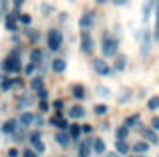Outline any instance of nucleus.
I'll list each match as a JSON object with an SVG mask.
<instances>
[{"mask_svg":"<svg viewBox=\"0 0 159 157\" xmlns=\"http://www.w3.org/2000/svg\"><path fill=\"white\" fill-rule=\"evenodd\" d=\"M54 139H57V143H58L61 147H66V145L70 143V135L65 133V131H58V133L54 135Z\"/></svg>","mask_w":159,"mask_h":157,"instance_id":"obj_9","label":"nucleus"},{"mask_svg":"<svg viewBox=\"0 0 159 157\" xmlns=\"http://www.w3.org/2000/svg\"><path fill=\"white\" fill-rule=\"evenodd\" d=\"M97 2H99V4H103V2H107V0H97Z\"/></svg>","mask_w":159,"mask_h":157,"instance_id":"obj_43","label":"nucleus"},{"mask_svg":"<svg viewBox=\"0 0 159 157\" xmlns=\"http://www.w3.org/2000/svg\"><path fill=\"white\" fill-rule=\"evenodd\" d=\"M149 52V32H145V40H143V55Z\"/></svg>","mask_w":159,"mask_h":157,"instance_id":"obj_27","label":"nucleus"},{"mask_svg":"<svg viewBox=\"0 0 159 157\" xmlns=\"http://www.w3.org/2000/svg\"><path fill=\"white\" fill-rule=\"evenodd\" d=\"M95 113L97 115H105L107 113V105H97L95 107Z\"/></svg>","mask_w":159,"mask_h":157,"instance_id":"obj_29","label":"nucleus"},{"mask_svg":"<svg viewBox=\"0 0 159 157\" xmlns=\"http://www.w3.org/2000/svg\"><path fill=\"white\" fill-rule=\"evenodd\" d=\"M99 95H101V97H109V91L105 87H99Z\"/></svg>","mask_w":159,"mask_h":157,"instance_id":"obj_35","label":"nucleus"},{"mask_svg":"<svg viewBox=\"0 0 159 157\" xmlns=\"http://www.w3.org/2000/svg\"><path fill=\"white\" fill-rule=\"evenodd\" d=\"M73 97L75 99H85V89H83V87H73Z\"/></svg>","mask_w":159,"mask_h":157,"instance_id":"obj_20","label":"nucleus"},{"mask_svg":"<svg viewBox=\"0 0 159 157\" xmlns=\"http://www.w3.org/2000/svg\"><path fill=\"white\" fill-rule=\"evenodd\" d=\"M93 69H95V73H97V75H101V77H107L109 73H111V67H109L103 59H95L93 61Z\"/></svg>","mask_w":159,"mask_h":157,"instance_id":"obj_3","label":"nucleus"},{"mask_svg":"<svg viewBox=\"0 0 159 157\" xmlns=\"http://www.w3.org/2000/svg\"><path fill=\"white\" fill-rule=\"evenodd\" d=\"M115 147H117V151H119L121 155H127V151H129V143L125 141V139H117Z\"/></svg>","mask_w":159,"mask_h":157,"instance_id":"obj_13","label":"nucleus"},{"mask_svg":"<svg viewBox=\"0 0 159 157\" xmlns=\"http://www.w3.org/2000/svg\"><path fill=\"white\" fill-rule=\"evenodd\" d=\"M30 87H32L34 91H40V89H43V78H40V77L32 78V81H30Z\"/></svg>","mask_w":159,"mask_h":157,"instance_id":"obj_22","label":"nucleus"},{"mask_svg":"<svg viewBox=\"0 0 159 157\" xmlns=\"http://www.w3.org/2000/svg\"><path fill=\"white\" fill-rule=\"evenodd\" d=\"M133 151H135V153H147L149 151V143H145V141H139V143H135V145H133Z\"/></svg>","mask_w":159,"mask_h":157,"instance_id":"obj_15","label":"nucleus"},{"mask_svg":"<svg viewBox=\"0 0 159 157\" xmlns=\"http://www.w3.org/2000/svg\"><path fill=\"white\" fill-rule=\"evenodd\" d=\"M147 109L149 111H155V109H159V97H151L147 101Z\"/></svg>","mask_w":159,"mask_h":157,"instance_id":"obj_18","label":"nucleus"},{"mask_svg":"<svg viewBox=\"0 0 159 157\" xmlns=\"http://www.w3.org/2000/svg\"><path fill=\"white\" fill-rule=\"evenodd\" d=\"M65 69H66V63H65L62 59H54V61H52V71H54V73H62Z\"/></svg>","mask_w":159,"mask_h":157,"instance_id":"obj_17","label":"nucleus"},{"mask_svg":"<svg viewBox=\"0 0 159 157\" xmlns=\"http://www.w3.org/2000/svg\"><path fill=\"white\" fill-rule=\"evenodd\" d=\"M125 2H127V0H113V4H119V6H121V4H125Z\"/></svg>","mask_w":159,"mask_h":157,"instance_id":"obj_41","label":"nucleus"},{"mask_svg":"<svg viewBox=\"0 0 159 157\" xmlns=\"http://www.w3.org/2000/svg\"><path fill=\"white\" fill-rule=\"evenodd\" d=\"M20 153H18V151H16V149H10V151H8V157H18Z\"/></svg>","mask_w":159,"mask_h":157,"instance_id":"obj_38","label":"nucleus"},{"mask_svg":"<svg viewBox=\"0 0 159 157\" xmlns=\"http://www.w3.org/2000/svg\"><path fill=\"white\" fill-rule=\"evenodd\" d=\"M103 55H105V56L117 55V40L109 38V34H105V38H103Z\"/></svg>","mask_w":159,"mask_h":157,"instance_id":"obj_2","label":"nucleus"},{"mask_svg":"<svg viewBox=\"0 0 159 157\" xmlns=\"http://www.w3.org/2000/svg\"><path fill=\"white\" fill-rule=\"evenodd\" d=\"M39 97H40V99H47V97H48V93H47V91H44V87H43V89L39 91Z\"/></svg>","mask_w":159,"mask_h":157,"instance_id":"obj_37","label":"nucleus"},{"mask_svg":"<svg viewBox=\"0 0 159 157\" xmlns=\"http://www.w3.org/2000/svg\"><path fill=\"white\" fill-rule=\"evenodd\" d=\"M47 43H48V48H51V51H58L61 44H62V34L52 28V30H48V34H47Z\"/></svg>","mask_w":159,"mask_h":157,"instance_id":"obj_1","label":"nucleus"},{"mask_svg":"<svg viewBox=\"0 0 159 157\" xmlns=\"http://www.w3.org/2000/svg\"><path fill=\"white\" fill-rule=\"evenodd\" d=\"M81 48L85 55H89L93 51V38H91V34L87 30H83V34H81Z\"/></svg>","mask_w":159,"mask_h":157,"instance_id":"obj_4","label":"nucleus"},{"mask_svg":"<svg viewBox=\"0 0 159 157\" xmlns=\"http://www.w3.org/2000/svg\"><path fill=\"white\" fill-rule=\"evenodd\" d=\"M89 155H91V141L85 139L79 143V157H89Z\"/></svg>","mask_w":159,"mask_h":157,"instance_id":"obj_8","label":"nucleus"},{"mask_svg":"<svg viewBox=\"0 0 159 157\" xmlns=\"http://www.w3.org/2000/svg\"><path fill=\"white\" fill-rule=\"evenodd\" d=\"M127 133H129V127H121V129H117V139H125L127 137Z\"/></svg>","mask_w":159,"mask_h":157,"instance_id":"obj_24","label":"nucleus"},{"mask_svg":"<svg viewBox=\"0 0 159 157\" xmlns=\"http://www.w3.org/2000/svg\"><path fill=\"white\" fill-rule=\"evenodd\" d=\"M12 85H14V81H10V78H4V81H2V85H0V87H2V91H8Z\"/></svg>","mask_w":159,"mask_h":157,"instance_id":"obj_26","label":"nucleus"},{"mask_svg":"<svg viewBox=\"0 0 159 157\" xmlns=\"http://www.w3.org/2000/svg\"><path fill=\"white\" fill-rule=\"evenodd\" d=\"M54 109H62V101H57V103H54Z\"/></svg>","mask_w":159,"mask_h":157,"instance_id":"obj_40","label":"nucleus"},{"mask_svg":"<svg viewBox=\"0 0 159 157\" xmlns=\"http://www.w3.org/2000/svg\"><path fill=\"white\" fill-rule=\"evenodd\" d=\"M157 30H159V6H157Z\"/></svg>","mask_w":159,"mask_h":157,"instance_id":"obj_42","label":"nucleus"},{"mask_svg":"<svg viewBox=\"0 0 159 157\" xmlns=\"http://www.w3.org/2000/svg\"><path fill=\"white\" fill-rule=\"evenodd\" d=\"M32 123H34V115H32V113L26 111V113L20 115V125H22V127H28V125H32Z\"/></svg>","mask_w":159,"mask_h":157,"instance_id":"obj_12","label":"nucleus"},{"mask_svg":"<svg viewBox=\"0 0 159 157\" xmlns=\"http://www.w3.org/2000/svg\"><path fill=\"white\" fill-rule=\"evenodd\" d=\"M28 139H30V143H32V147H34L36 153H43V151H44V143L40 141V135L39 133H30Z\"/></svg>","mask_w":159,"mask_h":157,"instance_id":"obj_5","label":"nucleus"},{"mask_svg":"<svg viewBox=\"0 0 159 157\" xmlns=\"http://www.w3.org/2000/svg\"><path fill=\"white\" fill-rule=\"evenodd\" d=\"M40 111H48V105H47L44 99H40Z\"/></svg>","mask_w":159,"mask_h":157,"instance_id":"obj_36","label":"nucleus"},{"mask_svg":"<svg viewBox=\"0 0 159 157\" xmlns=\"http://www.w3.org/2000/svg\"><path fill=\"white\" fill-rule=\"evenodd\" d=\"M155 36H157V40H159V30H157V32H155Z\"/></svg>","mask_w":159,"mask_h":157,"instance_id":"obj_45","label":"nucleus"},{"mask_svg":"<svg viewBox=\"0 0 159 157\" xmlns=\"http://www.w3.org/2000/svg\"><path fill=\"white\" fill-rule=\"evenodd\" d=\"M123 69H125V59L119 56V61H117V71H123Z\"/></svg>","mask_w":159,"mask_h":157,"instance_id":"obj_32","label":"nucleus"},{"mask_svg":"<svg viewBox=\"0 0 159 157\" xmlns=\"http://www.w3.org/2000/svg\"><path fill=\"white\" fill-rule=\"evenodd\" d=\"M79 24H81V28H85V30H87L89 26H93V24H95V14H93V12H87V14L79 20Z\"/></svg>","mask_w":159,"mask_h":157,"instance_id":"obj_7","label":"nucleus"},{"mask_svg":"<svg viewBox=\"0 0 159 157\" xmlns=\"http://www.w3.org/2000/svg\"><path fill=\"white\" fill-rule=\"evenodd\" d=\"M40 56H43V52L39 51V48H34V51L30 52V63H34V65H39L40 63Z\"/></svg>","mask_w":159,"mask_h":157,"instance_id":"obj_19","label":"nucleus"},{"mask_svg":"<svg viewBox=\"0 0 159 157\" xmlns=\"http://www.w3.org/2000/svg\"><path fill=\"white\" fill-rule=\"evenodd\" d=\"M141 135H143L149 143H157V135H155L153 129H141Z\"/></svg>","mask_w":159,"mask_h":157,"instance_id":"obj_14","label":"nucleus"},{"mask_svg":"<svg viewBox=\"0 0 159 157\" xmlns=\"http://www.w3.org/2000/svg\"><path fill=\"white\" fill-rule=\"evenodd\" d=\"M69 115H70V119H83L85 117V109L81 105H75V107H70Z\"/></svg>","mask_w":159,"mask_h":157,"instance_id":"obj_10","label":"nucleus"},{"mask_svg":"<svg viewBox=\"0 0 159 157\" xmlns=\"http://www.w3.org/2000/svg\"><path fill=\"white\" fill-rule=\"evenodd\" d=\"M91 149H93L95 153H105V143H103V139H93V141H91Z\"/></svg>","mask_w":159,"mask_h":157,"instance_id":"obj_11","label":"nucleus"},{"mask_svg":"<svg viewBox=\"0 0 159 157\" xmlns=\"http://www.w3.org/2000/svg\"><path fill=\"white\" fill-rule=\"evenodd\" d=\"M32 71H34V63H30L26 69H24V73H26V75H32Z\"/></svg>","mask_w":159,"mask_h":157,"instance_id":"obj_34","label":"nucleus"},{"mask_svg":"<svg viewBox=\"0 0 159 157\" xmlns=\"http://www.w3.org/2000/svg\"><path fill=\"white\" fill-rule=\"evenodd\" d=\"M137 121H139V115H131V117L125 119V127H133Z\"/></svg>","mask_w":159,"mask_h":157,"instance_id":"obj_23","label":"nucleus"},{"mask_svg":"<svg viewBox=\"0 0 159 157\" xmlns=\"http://www.w3.org/2000/svg\"><path fill=\"white\" fill-rule=\"evenodd\" d=\"M18 105H20V109H22V107H28V105H30V99H28V97H20Z\"/></svg>","mask_w":159,"mask_h":157,"instance_id":"obj_28","label":"nucleus"},{"mask_svg":"<svg viewBox=\"0 0 159 157\" xmlns=\"http://www.w3.org/2000/svg\"><path fill=\"white\" fill-rule=\"evenodd\" d=\"M16 129H18V125H16V121H6V123L2 125V131H4V133H8V135H12V133H14Z\"/></svg>","mask_w":159,"mask_h":157,"instance_id":"obj_16","label":"nucleus"},{"mask_svg":"<svg viewBox=\"0 0 159 157\" xmlns=\"http://www.w3.org/2000/svg\"><path fill=\"white\" fill-rule=\"evenodd\" d=\"M22 157H39V153H36L34 149H26V151L22 153Z\"/></svg>","mask_w":159,"mask_h":157,"instance_id":"obj_30","label":"nucleus"},{"mask_svg":"<svg viewBox=\"0 0 159 157\" xmlns=\"http://www.w3.org/2000/svg\"><path fill=\"white\" fill-rule=\"evenodd\" d=\"M6 28H8V30H14V28H16V22H14L12 16H8V18H6Z\"/></svg>","mask_w":159,"mask_h":157,"instance_id":"obj_25","label":"nucleus"},{"mask_svg":"<svg viewBox=\"0 0 159 157\" xmlns=\"http://www.w3.org/2000/svg\"><path fill=\"white\" fill-rule=\"evenodd\" d=\"M22 4H24V0H14V6H16V8L22 6Z\"/></svg>","mask_w":159,"mask_h":157,"instance_id":"obj_39","label":"nucleus"},{"mask_svg":"<svg viewBox=\"0 0 159 157\" xmlns=\"http://www.w3.org/2000/svg\"><path fill=\"white\" fill-rule=\"evenodd\" d=\"M2 67H4V71H8V73H16V71H20V63H18V59H6Z\"/></svg>","mask_w":159,"mask_h":157,"instance_id":"obj_6","label":"nucleus"},{"mask_svg":"<svg viewBox=\"0 0 159 157\" xmlns=\"http://www.w3.org/2000/svg\"><path fill=\"white\" fill-rule=\"evenodd\" d=\"M69 135H70V139H79V135H81V127H79V125H70Z\"/></svg>","mask_w":159,"mask_h":157,"instance_id":"obj_21","label":"nucleus"},{"mask_svg":"<svg viewBox=\"0 0 159 157\" xmlns=\"http://www.w3.org/2000/svg\"><path fill=\"white\" fill-rule=\"evenodd\" d=\"M20 22L22 24H30V16L28 14H20Z\"/></svg>","mask_w":159,"mask_h":157,"instance_id":"obj_33","label":"nucleus"},{"mask_svg":"<svg viewBox=\"0 0 159 157\" xmlns=\"http://www.w3.org/2000/svg\"><path fill=\"white\" fill-rule=\"evenodd\" d=\"M107 157H117V155H115V153H111V155H107Z\"/></svg>","mask_w":159,"mask_h":157,"instance_id":"obj_44","label":"nucleus"},{"mask_svg":"<svg viewBox=\"0 0 159 157\" xmlns=\"http://www.w3.org/2000/svg\"><path fill=\"white\" fill-rule=\"evenodd\" d=\"M151 129L153 131H159V117H153L151 119Z\"/></svg>","mask_w":159,"mask_h":157,"instance_id":"obj_31","label":"nucleus"}]
</instances>
